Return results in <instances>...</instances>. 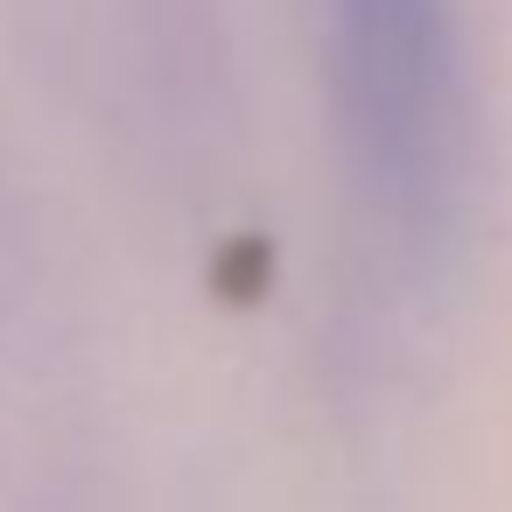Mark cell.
Segmentation results:
<instances>
[{
    "instance_id": "6da1fadb",
    "label": "cell",
    "mask_w": 512,
    "mask_h": 512,
    "mask_svg": "<svg viewBox=\"0 0 512 512\" xmlns=\"http://www.w3.org/2000/svg\"><path fill=\"white\" fill-rule=\"evenodd\" d=\"M323 50L351 183L400 239H449L477 148L456 0H323Z\"/></svg>"
}]
</instances>
